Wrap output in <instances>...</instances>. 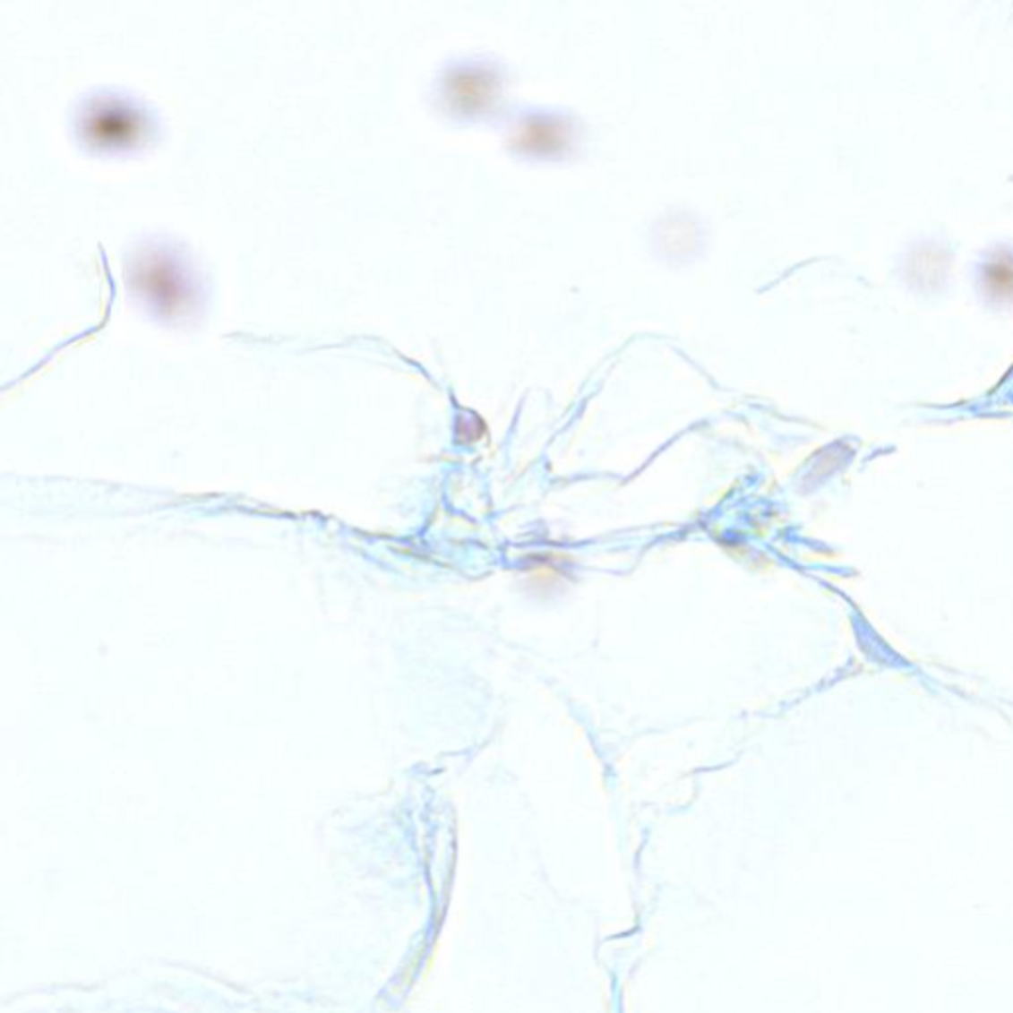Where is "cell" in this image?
Instances as JSON below:
<instances>
[{"label":"cell","instance_id":"cell-1","mask_svg":"<svg viewBox=\"0 0 1013 1013\" xmlns=\"http://www.w3.org/2000/svg\"><path fill=\"white\" fill-rule=\"evenodd\" d=\"M983 283L986 289L996 297L1013 296V258L1011 255H996L983 268Z\"/></svg>","mask_w":1013,"mask_h":1013}]
</instances>
